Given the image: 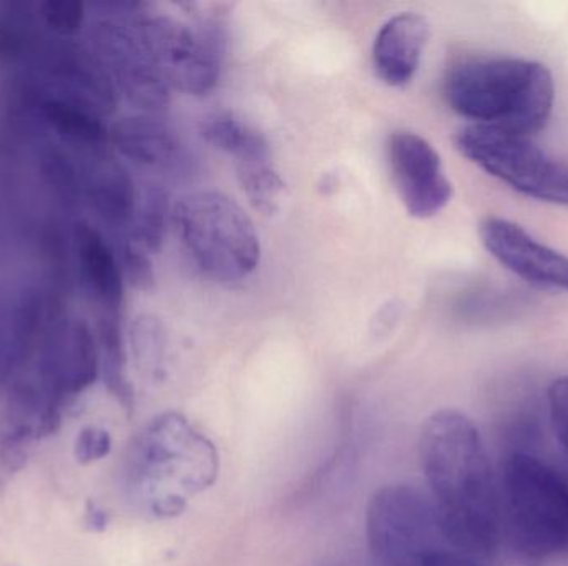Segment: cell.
Instances as JSON below:
<instances>
[{"mask_svg":"<svg viewBox=\"0 0 568 566\" xmlns=\"http://www.w3.org/2000/svg\"><path fill=\"white\" fill-rule=\"evenodd\" d=\"M419 455L447 542L476 560L493 557L503 538L500 492L479 429L454 409L434 412Z\"/></svg>","mask_w":568,"mask_h":566,"instance_id":"obj_1","label":"cell"},{"mask_svg":"<svg viewBox=\"0 0 568 566\" xmlns=\"http://www.w3.org/2000/svg\"><path fill=\"white\" fill-rule=\"evenodd\" d=\"M219 471L215 444L185 415L165 412L133 438L123 485L136 508L153 518H173L215 484Z\"/></svg>","mask_w":568,"mask_h":566,"instance_id":"obj_2","label":"cell"},{"mask_svg":"<svg viewBox=\"0 0 568 566\" xmlns=\"http://www.w3.org/2000/svg\"><path fill=\"white\" fill-rule=\"evenodd\" d=\"M446 99L474 125L530 136L552 115L556 85L534 60L483 56L457 63L446 79Z\"/></svg>","mask_w":568,"mask_h":566,"instance_id":"obj_3","label":"cell"},{"mask_svg":"<svg viewBox=\"0 0 568 566\" xmlns=\"http://www.w3.org/2000/svg\"><path fill=\"white\" fill-rule=\"evenodd\" d=\"M503 532L527 566L568 558V484L530 452L507 455L500 475Z\"/></svg>","mask_w":568,"mask_h":566,"instance_id":"obj_4","label":"cell"},{"mask_svg":"<svg viewBox=\"0 0 568 566\" xmlns=\"http://www.w3.org/2000/svg\"><path fill=\"white\" fill-rule=\"evenodd\" d=\"M176 231L203 275L219 282H239L258 268V231L245 209L219 192H195L173 208Z\"/></svg>","mask_w":568,"mask_h":566,"instance_id":"obj_5","label":"cell"},{"mask_svg":"<svg viewBox=\"0 0 568 566\" xmlns=\"http://www.w3.org/2000/svg\"><path fill=\"white\" fill-rule=\"evenodd\" d=\"M457 150L470 162L523 195L568 206V165L544 152L530 136L469 125L456 136Z\"/></svg>","mask_w":568,"mask_h":566,"instance_id":"obj_6","label":"cell"},{"mask_svg":"<svg viewBox=\"0 0 568 566\" xmlns=\"http://www.w3.org/2000/svg\"><path fill=\"white\" fill-rule=\"evenodd\" d=\"M366 535L381 566H417L430 552L450 545L433 501L410 485H386L374 492L367 504Z\"/></svg>","mask_w":568,"mask_h":566,"instance_id":"obj_7","label":"cell"},{"mask_svg":"<svg viewBox=\"0 0 568 566\" xmlns=\"http://www.w3.org/2000/svg\"><path fill=\"white\" fill-rule=\"evenodd\" d=\"M143 23L170 86L189 95H205L215 89L223 62L219 30L173 17H153Z\"/></svg>","mask_w":568,"mask_h":566,"instance_id":"obj_8","label":"cell"},{"mask_svg":"<svg viewBox=\"0 0 568 566\" xmlns=\"http://www.w3.org/2000/svg\"><path fill=\"white\" fill-rule=\"evenodd\" d=\"M390 172L400 199L413 218H433L453 199V183L439 153L423 136L396 132L387 143Z\"/></svg>","mask_w":568,"mask_h":566,"instance_id":"obj_9","label":"cell"},{"mask_svg":"<svg viewBox=\"0 0 568 566\" xmlns=\"http://www.w3.org/2000/svg\"><path fill=\"white\" fill-rule=\"evenodd\" d=\"M62 412L39 385L20 384L0 411V492L26 467L33 444L59 429Z\"/></svg>","mask_w":568,"mask_h":566,"instance_id":"obj_10","label":"cell"},{"mask_svg":"<svg viewBox=\"0 0 568 566\" xmlns=\"http://www.w3.org/2000/svg\"><path fill=\"white\" fill-rule=\"evenodd\" d=\"M479 233L487 251L524 281L568 291V256L564 253L537 241L509 219L487 218Z\"/></svg>","mask_w":568,"mask_h":566,"instance_id":"obj_11","label":"cell"},{"mask_svg":"<svg viewBox=\"0 0 568 566\" xmlns=\"http://www.w3.org/2000/svg\"><path fill=\"white\" fill-rule=\"evenodd\" d=\"M429 39V23L419 13L403 12L387 20L374 40V69L384 83L404 86L419 69Z\"/></svg>","mask_w":568,"mask_h":566,"instance_id":"obj_12","label":"cell"},{"mask_svg":"<svg viewBox=\"0 0 568 566\" xmlns=\"http://www.w3.org/2000/svg\"><path fill=\"white\" fill-rule=\"evenodd\" d=\"M120 150L135 162L155 168H170L183 159V146L172 128L159 120H123L115 130Z\"/></svg>","mask_w":568,"mask_h":566,"instance_id":"obj_13","label":"cell"},{"mask_svg":"<svg viewBox=\"0 0 568 566\" xmlns=\"http://www.w3.org/2000/svg\"><path fill=\"white\" fill-rule=\"evenodd\" d=\"M200 133L213 148L235 158L239 166L270 163V145L265 136L232 113L206 116Z\"/></svg>","mask_w":568,"mask_h":566,"instance_id":"obj_14","label":"cell"},{"mask_svg":"<svg viewBox=\"0 0 568 566\" xmlns=\"http://www.w3.org/2000/svg\"><path fill=\"white\" fill-rule=\"evenodd\" d=\"M82 263L95 295L115 311L122 299V276L109 246L92 229H82Z\"/></svg>","mask_w":568,"mask_h":566,"instance_id":"obj_15","label":"cell"},{"mask_svg":"<svg viewBox=\"0 0 568 566\" xmlns=\"http://www.w3.org/2000/svg\"><path fill=\"white\" fill-rule=\"evenodd\" d=\"M93 203L103 218L123 225L133 216L135 193L129 176L119 166H109L93 186Z\"/></svg>","mask_w":568,"mask_h":566,"instance_id":"obj_16","label":"cell"},{"mask_svg":"<svg viewBox=\"0 0 568 566\" xmlns=\"http://www.w3.org/2000/svg\"><path fill=\"white\" fill-rule=\"evenodd\" d=\"M240 185L253 208L265 215H273L278 209L280 198L284 192V182L270 163L236 166Z\"/></svg>","mask_w":568,"mask_h":566,"instance_id":"obj_17","label":"cell"},{"mask_svg":"<svg viewBox=\"0 0 568 566\" xmlns=\"http://www.w3.org/2000/svg\"><path fill=\"white\" fill-rule=\"evenodd\" d=\"M166 215H169V198L159 186H153L145 193L139 222H136V236L150 249H160L165 236Z\"/></svg>","mask_w":568,"mask_h":566,"instance_id":"obj_18","label":"cell"},{"mask_svg":"<svg viewBox=\"0 0 568 566\" xmlns=\"http://www.w3.org/2000/svg\"><path fill=\"white\" fill-rule=\"evenodd\" d=\"M45 115L63 135L89 143L102 140L103 130L100 123L75 106L63 105L60 102L47 103Z\"/></svg>","mask_w":568,"mask_h":566,"instance_id":"obj_19","label":"cell"},{"mask_svg":"<svg viewBox=\"0 0 568 566\" xmlns=\"http://www.w3.org/2000/svg\"><path fill=\"white\" fill-rule=\"evenodd\" d=\"M112 435L106 429L87 425L77 435L73 454L79 464H95L112 452Z\"/></svg>","mask_w":568,"mask_h":566,"instance_id":"obj_20","label":"cell"},{"mask_svg":"<svg viewBox=\"0 0 568 566\" xmlns=\"http://www.w3.org/2000/svg\"><path fill=\"white\" fill-rule=\"evenodd\" d=\"M550 424L568 462V375L556 379L547 391Z\"/></svg>","mask_w":568,"mask_h":566,"instance_id":"obj_21","label":"cell"},{"mask_svg":"<svg viewBox=\"0 0 568 566\" xmlns=\"http://www.w3.org/2000/svg\"><path fill=\"white\" fill-rule=\"evenodd\" d=\"M140 339H136V349H139L140 359H142L143 368L150 374L156 375L162 372L163 361V336L162 331L153 325L152 321L146 322L145 328L140 329Z\"/></svg>","mask_w":568,"mask_h":566,"instance_id":"obj_22","label":"cell"},{"mask_svg":"<svg viewBox=\"0 0 568 566\" xmlns=\"http://www.w3.org/2000/svg\"><path fill=\"white\" fill-rule=\"evenodd\" d=\"M47 23L60 32H73L82 22V6L77 2H50L45 10Z\"/></svg>","mask_w":568,"mask_h":566,"instance_id":"obj_23","label":"cell"},{"mask_svg":"<svg viewBox=\"0 0 568 566\" xmlns=\"http://www.w3.org/2000/svg\"><path fill=\"white\" fill-rule=\"evenodd\" d=\"M417 566H480L476 558L456 550V548L447 547L437 548L423 558Z\"/></svg>","mask_w":568,"mask_h":566,"instance_id":"obj_24","label":"cell"},{"mask_svg":"<svg viewBox=\"0 0 568 566\" xmlns=\"http://www.w3.org/2000/svg\"><path fill=\"white\" fill-rule=\"evenodd\" d=\"M87 528L90 532H103L109 527V514L103 511L95 502H89L85 507V515H83Z\"/></svg>","mask_w":568,"mask_h":566,"instance_id":"obj_25","label":"cell"}]
</instances>
